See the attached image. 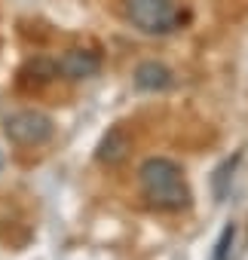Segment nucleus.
<instances>
[{
  "label": "nucleus",
  "mask_w": 248,
  "mask_h": 260,
  "mask_svg": "<svg viewBox=\"0 0 248 260\" xmlns=\"http://www.w3.org/2000/svg\"><path fill=\"white\" fill-rule=\"evenodd\" d=\"M233 239H236V226H233V223H227V226L221 230V236H218V245H214V254H211V260H230Z\"/></svg>",
  "instance_id": "8"
},
{
  "label": "nucleus",
  "mask_w": 248,
  "mask_h": 260,
  "mask_svg": "<svg viewBox=\"0 0 248 260\" xmlns=\"http://www.w3.org/2000/svg\"><path fill=\"white\" fill-rule=\"evenodd\" d=\"M138 181H141L144 199L160 211H181L190 205V187L175 159H166V156L144 159L138 169Z\"/></svg>",
  "instance_id": "1"
},
{
  "label": "nucleus",
  "mask_w": 248,
  "mask_h": 260,
  "mask_svg": "<svg viewBox=\"0 0 248 260\" xmlns=\"http://www.w3.org/2000/svg\"><path fill=\"white\" fill-rule=\"evenodd\" d=\"M4 132L10 141L22 147H37L52 138V119L40 110H19L4 119Z\"/></svg>",
  "instance_id": "3"
},
{
  "label": "nucleus",
  "mask_w": 248,
  "mask_h": 260,
  "mask_svg": "<svg viewBox=\"0 0 248 260\" xmlns=\"http://www.w3.org/2000/svg\"><path fill=\"white\" fill-rule=\"evenodd\" d=\"M55 71L68 80H86V77H95L101 71V58L95 52H83V49H71L65 52L58 61H55Z\"/></svg>",
  "instance_id": "4"
},
{
  "label": "nucleus",
  "mask_w": 248,
  "mask_h": 260,
  "mask_svg": "<svg viewBox=\"0 0 248 260\" xmlns=\"http://www.w3.org/2000/svg\"><path fill=\"white\" fill-rule=\"evenodd\" d=\"M172 83H175L172 71L166 64H160V61H144V64L135 68V86L144 89V92H163Z\"/></svg>",
  "instance_id": "6"
},
{
  "label": "nucleus",
  "mask_w": 248,
  "mask_h": 260,
  "mask_svg": "<svg viewBox=\"0 0 248 260\" xmlns=\"http://www.w3.org/2000/svg\"><path fill=\"white\" fill-rule=\"evenodd\" d=\"M129 150H132V138L126 135V128H119V125H113L110 132L101 138V144H98V162H104V166H116V162H122L129 156Z\"/></svg>",
  "instance_id": "5"
},
{
  "label": "nucleus",
  "mask_w": 248,
  "mask_h": 260,
  "mask_svg": "<svg viewBox=\"0 0 248 260\" xmlns=\"http://www.w3.org/2000/svg\"><path fill=\"white\" fill-rule=\"evenodd\" d=\"M126 19L144 34H169L178 28L181 13L172 0H126Z\"/></svg>",
  "instance_id": "2"
},
{
  "label": "nucleus",
  "mask_w": 248,
  "mask_h": 260,
  "mask_svg": "<svg viewBox=\"0 0 248 260\" xmlns=\"http://www.w3.org/2000/svg\"><path fill=\"white\" fill-rule=\"evenodd\" d=\"M236 162H239V153H236L233 159H227V162H224V166L214 172V178H211V187H214V196H218V199H224V196H227V184L233 181Z\"/></svg>",
  "instance_id": "7"
}]
</instances>
